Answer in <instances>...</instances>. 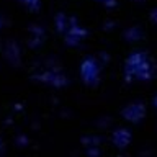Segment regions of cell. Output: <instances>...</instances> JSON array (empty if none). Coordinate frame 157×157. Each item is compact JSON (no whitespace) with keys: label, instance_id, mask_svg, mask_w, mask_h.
<instances>
[{"label":"cell","instance_id":"3957f363","mask_svg":"<svg viewBox=\"0 0 157 157\" xmlns=\"http://www.w3.org/2000/svg\"><path fill=\"white\" fill-rule=\"evenodd\" d=\"M82 77H83V80L88 82V83H92V82L97 80L98 67H97V64L93 62L92 59H88V61H85L82 64Z\"/></svg>","mask_w":157,"mask_h":157},{"label":"cell","instance_id":"8992f818","mask_svg":"<svg viewBox=\"0 0 157 157\" xmlns=\"http://www.w3.org/2000/svg\"><path fill=\"white\" fill-rule=\"evenodd\" d=\"M0 152H2V141H0Z\"/></svg>","mask_w":157,"mask_h":157},{"label":"cell","instance_id":"6da1fadb","mask_svg":"<svg viewBox=\"0 0 157 157\" xmlns=\"http://www.w3.org/2000/svg\"><path fill=\"white\" fill-rule=\"evenodd\" d=\"M124 74L128 80H147L152 77V62L144 52H134L126 59Z\"/></svg>","mask_w":157,"mask_h":157},{"label":"cell","instance_id":"277c9868","mask_svg":"<svg viewBox=\"0 0 157 157\" xmlns=\"http://www.w3.org/2000/svg\"><path fill=\"white\" fill-rule=\"evenodd\" d=\"M21 2L31 10H38V7H39V0H21Z\"/></svg>","mask_w":157,"mask_h":157},{"label":"cell","instance_id":"5b68a950","mask_svg":"<svg viewBox=\"0 0 157 157\" xmlns=\"http://www.w3.org/2000/svg\"><path fill=\"white\" fill-rule=\"evenodd\" d=\"M154 105L157 106V97H155V100H154Z\"/></svg>","mask_w":157,"mask_h":157},{"label":"cell","instance_id":"7a4b0ae2","mask_svg":"<svg viewBox=\"0 0 157 157\" xmlns=\"http://www.w3.org/2000/svg\"><path fill=\"white\" fill-rule=\"evenodd\" d=\"M146 113V108L142 103H131L123 110V116L129 121H139Z\"/></svg>","mask_w":157,"mask_h":157}]
</instances>
